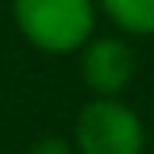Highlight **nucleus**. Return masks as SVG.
Wrapping results in <instances>:
<instances>
[{
    "mask_svg": "<svg viewBox=\"0 0 154 154\" xmlns=\"http://www.w3.org/2000/svg\"><path fill=\"white\" fill-rule=\"evenodd\" d=\"M13 16L23 35L45 51H74L93 29L90 0H16Z\"/></svg>",
    "mask_w": 154,
    "mask_h": 154,
    "instance_id": "1",
    "label": "nucleus"
},
{
    "mask_svg": "<svg viewBox=\"0 0 154 154\" xmlns=\"http://www.w3.org/2000/svg\"><path fill=\"white\" fill-rule=\"evenodd\" d=\"M80 154H141L144 128L128 106L100 96L87 103L77 116Z\"/></svg>",
    "mask_w": 154,
    "mask_h": 154,
    "instance_id": "2",
    "label": "nucleus"
},
{
    "mask_svg": "<svg viewBox=\"0 0 154 154\" xmlns=\"http://www.w3.org/2000/svg\"><path fill=\"white\" fill-rule=\"evenodd\" d=\"M80 67H84L87 84L93 87L96 93L112 96L132 80L135 58H132V48L125 45L122 38H96V42L87 45Z\"/></svg>",
    "mask_w": 154,
    "mask_h": 154,
    "instance_id": "3",
    "label": "nucleus"
},
{
    "mask_svg": "<svg viewBox=\"0 0 154 154\" xmlns=\"http://www.w3.org/2000/svg\"><path fill=\"white\" fill-rule=\"evenodd\" d=\"M103 10L119 29L132 35L154 32V0H103Z\"/></svg>",
    "mask_w": 154,
    "mask_h": 154,
    "instance_id": "4",
    "label": "nucleus"
},
{
    "mask_svg": "<svg viewBox=\"0 0 154 154\" xmlns=\"http://www.w3.org/2000/svg\"><path fill=\"white\" fill-rule=\"evenodd\" d=\"M29 154H74V148L64 141V138H45L29 148Z\"/></svg>",
    "mask_w": 154,
    "mask_h": 154,
    "instance_id": "5",
    "label": "nucleus"
}]
</instances>
